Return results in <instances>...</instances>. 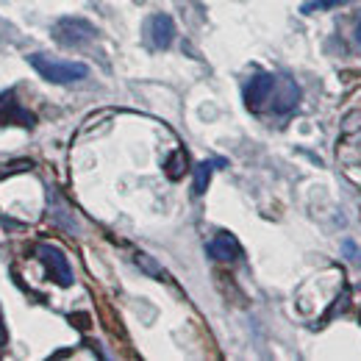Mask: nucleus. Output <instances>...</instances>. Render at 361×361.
<instances>
[{
  "label": "nucleus",
  "instance_id": "nucleus-3",
  "mask_svg": "<svg viewBox=\"0 0 361 361\" xmlns=\"http://www.w3.org/2000/svg\"><path fill=\"white\" fill-rule=\"evenodd\" d=\"M37 253H39L42 264H45L47 272L53 275V281H56V283H61V286H70V283H73L70 262H67V256H64L59 247H53V245H42Z\"/></svg>",
  "mask_w": 361,
  "mask_h": 361
},
{
  "label": "nucleus",
  "instance_id": "nucleus-2",
  "mask_svg": "<svg viewBox=\"0 0 361 361\" xmlns=\"http://www.w3.org/2000/svg\"><path fill=\"white\" fill-rule=\"evenodd\" d=\"M53 37H56L59 45L78 47L84 45V42H90L92 37H94V28H92L87 20H81V17H64V20H59L53 25Z\"/></svg>",
  "mask_w": 361,
  "mask_h": 361
},
{
  "label": "nucleus",
  "instance_id": "nucleus-7",
  "mask_svg": "<svg viewBox=\"0 0 361 361\" xmlns=\"http://www.w3.org/2000/svg\"><path fill=\"white\" fill-rule=\"evenodd\" d=\"M298 100H300V90H298V84L292 81V78H281L278 81V94H275V111L278 114H286V111H292L295 106H298Z\"/></svg>",
  "mask_w": 361,
  "mask_h": 361
},
{
  "label": "nucleus",
  "instance_id": "nucleus-9",
  "mask_svg": "<svg viewBox=\"0 0 361 361\" xmlns=\"http://www.w3.org/2000/svg\"><path fill=\"white\" fill-rule=\"evenodd\" d=\"M183 173H186V156H183V150H176V153L167 159V176L173 180H178Z\"/></svg>",
  "mask_w": 361,
  "mask_h": 361
},
{
  "label": "nucleus",
  "instance_id": "nucleus-11",
  "mask_svg": "<svg viewBox=\"0 0 361 361\" xmlns=\"http://www.w3.org/2000/svg\"><path fill=\"white\" fill-rule=\"evenodd\" d=\"M334 6H339V0H314V3L303 6V14H312V11H319V8H334Z\"/></svg>",
  "mask_w": 361,
  "mask_h": 361
},
{
  "label": "nucleus",
  "instance_id": "nucleus-1",
  "mask_svg": "<svg viewBox=\"0 0 361 361\" xmlns=\"http://www.w3.org/2000/svg\"><path fill=\"white\" fill-rule=\"evenodd\" d=\"M28 61L50 84H75V81H81V78L90 75L87 64H81V61H56V59H47L42 53L28 56Z\"/></svg>",
  "mask_w": 361,
  "mask_h": 361
},
{
  "label": "nucleus",
  "instance_id": "nucleus-10",
  "mask_svg": "<svg viewBox=\"0 0 361 361\" xmlns=\"http://www.w3.org/2000/svg\"><path fill=\"white\" fill-rule=\"evenodd\" d=\"M342 253H345L353 264H359L361 267V247L356 245V242H350V239H348V242H342Z\"/></svg>",
  "mask_w": 361,
  "mask_h": 361
},
{
  "label": "nucleus",
  "instance_id": "nucleus-5",
  "mask_svg": "<svg viewBox=\"0 0 361 361\" xmlns=\"http://www.w3.org/2000/svg\"><path fill=\"white\" fill-rule=\"evenodd\" d=\"M150 39H153V45L159 47V50L173 45V39H176V23H173L170 14H153L150 17Z\"/></svg>",
  "mask_w": 361,
  "mask_h": 361
},
{
  "label": "nucleus",
  "instance_id": "nucleus-6",
  "mask_svg": "<svg viewBox=\"0 0 361 361\" xmlns=\"http://www.w3.org/2000/svg\"><path fill=\"white\" fill-rule=\"evenodd\" d=\"M209 256L217 259V262H236L242 256V247L231 233H217L209 242Z\"/></svg>",
  "mask_w": 361,
  "mask_h": 361
},
{
  "label": "nucleus",
  "instance_id": "nucleus-4",
  "mask_svg": "<svg viewBox=\"0 0 361 361\" xmlns=\"http://www.w3.org/2000/svg\"><path fill=\"white\" fill-rule=\"evenodd\" d=\"M272 87H275V78H272L270 73L253 75V78L247 81V87H245V103H247L250 109H259V106L270 97Z\"/></svg>",
  "mask_w": 361,
  "mask_h": 361
},
{
  "label": "nucleus",
  "instance_id": "nucleus-12",
  "mask_svg": "<svg viewBox=\"0 0 361 361\" xmlns=\"http://www.w3.org/2000/svg\"><path fill=\"white\" fill-rule=\"evenodd\" d=\"M353 39H356V47L361 50V11L356 14V23H353Z\"/></svg>",
  "mask_w": 361,
  "mask_h": 361
},
{
  "label": "nucleus",
  "instance_id": "nucleus-8",
  "mask_svg": "<svg viewBox=\"0 0 361 361\" xmlns=\"http://www.w3.org/2000/svg\"><path fill=\"white\" fill-rule=\"evenodd\" d=\"M212 173H214V161H200L195 167V195H206L209 189V180H212Z\"/></svg>",
  "mask_w": 361,
  "mask_h": 361
}]
</instances>
